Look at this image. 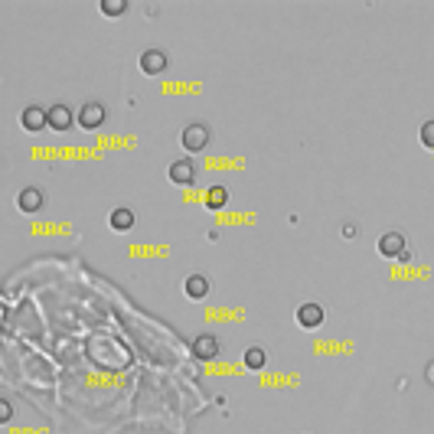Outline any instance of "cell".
I'll list each match as a JSON object with an SVG mask.
<instances>
[{
	"mask_svg": "<svg viewBox=\"0 0 434 434\" xmlns=\"http://www.w3.org/2000/svg\"><path fill=\"white\" fill-rule=\"evenodd\" d=\"M209 141H213V131H209V124H203V121H193V124H187V128L180 131V144L189 153L206 151Z\"/></svg>",
	"mask_w": 434,
	"mask_h": 434,
	"instance_id": "6da1fadb",
	"label": "cell"
},
{
	"mask_svg": "<svg viewBox=\"0 0 434 434\" xmlns=\"http://www.w3.org/2000/svg\"><path fill=\"white\" fill-rule=\"evenodd\" d=\"M105 118H108V108L102 102H86L78 108V128L82 131H98L105 124Z\"/></svg>",
	"mask_w": 434,
	"mask_h": 434,
	"instance_id": "7a4b0ae2",
	"label": "cell"
},
{
	"mask_svg": "<svg viewBox=\"0 0 434 434\" xmlns=\"http://www.w3.org/2000/svg\"><path fill=\"white\" fill-rule=\"evenodd\" d=\"M20 124H23V131H30V134H40V131L49 128V111L40 108V105H26L23 115H20Z\"/></svg>",
	"mask_w": 434,
	"mask_h": 434,
	"instance_id": "3957f363",
	"label": "cell"
},
{
	"mask_svg": "<svg viewBox=\"0 0 434 434\" xmlns=\"http://www.w3.org/2000/svg\"><path fill=\"white\" fill-rule=\"evenodd\" d=\"M167 177H170V183H177V187H189L196 180V167L189 157H180V160L170 163V170H167Z\"/></svg>",
	"mask_w": 434,
	"mask_h": 434,
	"instance_id": "277c9868",
	"label": "cell"
},
{
	"mask_svg": "<svg viewBox=\"0 0 434 434\" xmlns=\"http://www.w3.org/2000/svg\"><path fill=\"white\" fill-rule=\"evenodd\" d=\"M167 52L157 49V46H151V49L141 52V72H147V76H160L163 69H167Z\"/></svg>",
	"mask_w": 434,
	"mask_h": 434,
	"instance_id": "5b68a950",
	"label": "cell"
},
{
	"mask_svg": "<svg viewBox=\"0 0 434 434\" xmlns=\"http://www.w3.org/2000/svg\"><path fill=\"white\" fill-rule=\"evenodd\" d=\"M320 324H324V307L320 304L307 300V304L298 307V327H304V330H317Z\"/></svg>",
	"mask_w": 434,
	"mask_h": 434,
	"instance_id": "8992f818",
	"label": "cell"
},
{
	"mask_svg": "<svg viewBox=\"0 0 434 434\" xmlns=\"http://www.w3.org/2000/svg\"><path fill=\"white\" fill-rule=\"evenodd\" d=\"M379 255L382 258H401L405 255V235L401 232H385L379 239Z\"/></svg>",
	"mask_w": 434,
	"mask_h": 434,
	"instance_id": "52a82bcc",
	"label": "cell"
},
{
	"mask_svg": "<svg viewBox=\"0 0 434 434\" xmlns=\"http://www.w3.org/2000/svg\"><path fill=\"white\" fill-rule=\"evenodd\" d=\"M17 209L20 213H40L43 209V189L40 187H26L17 193Z\"/></svg>",
	"mask_w": 434,
	"mask_h": 434,
	"instance_id": "ba28073f",
	"label": "cell"
},
{
	"mask_svg": "<svg viewBox=\"0 0 434 434\" xmlns=\"http://www.w3.org/2000/svg\"><path fill=\"white\" fill-rule=\"evenodd\" d=\"M209 291H213V284H209V278H203V274H189L187 281H183V294H187L189 300H206Z\"/></svg>",
	"mask_w": 434,
	"mask_h": 434,
	"instance_id": "9c48e42d",
	"label": "cell"
},
{
	"mask_svg": "<svg viewBox=\"0 0 434 434\" xmlns=\"http://www.w3.org/2000/svg\"><path fill=\"white\" fill-rule=\"evenodd\" d=\"M76 121H78L76 111L69 108V105H52V108H49V128L52 131H69Z\"/></svg>",
	"mask_w": 434,
	"mask_h": 434,
	"instance_id": "30bf717a",
	"label": "cell"
},
{
	"mask_svg": "<svg viewBox=\"0 0 434 434\" xmlns=\"http://www.w3.org/2000/svg\"><path fill=\"white\" fill-rule=\"evenodd\" d=\"M134 222H137V216L131 213L128 206H118V209H111V216H108V225L115 232H131L134 229Z\"/></svg>",
	"mask_w": 434,
	"mask_h": 434,
	"instance_id": "8fae6325",
	"label": "cell"
},
{
	"mask_svg": "<svg viewBox=\"0 0 434 434\" xmlns=\"http://www.w3.org/2000/svg\"><path fill=\"white\" fill-rule=\"evenodd\" d=\"M193 353H196V359H216L219 356V340H216L213 333H203V336L193 340Z\"/></svg>",
	"mask_w": 434,
	"mask_h": 434,
	"instance_id": "7c38bea8",
	"label": "cell"
},
{
	"mask_svg": "<svg viewBox=\"0 0 434 434\" xmlns=\"http://www.w3.org/2000/svg\"><path fill=\"white\" fill-rule=\"evenodd\" d=\"M242 363H245L248 369H255V373H258V369L268 366V353H264L262 346H248V349H245V356H242Z\"/></svg>",
	"mask_w": 434,
	"mask_h": 434,
	"instance_id": "4fadbf2b",
	"label": "cell"
},
{
	"mask_svg": "<svg viewBox=\"0 0 434 434\" xmlns=\"http://www.w3.org/2000/svg\"><path fill=\"white\" fill-rule=\"evenodd\" d=\"M225 203H229V189L219 187V183L209 187V193H206V206H209V209H222Z\"/></svg>",
	"mask_w": 434,
	"mask_h": 434,
	"instance_id": "5bb4252c",
	"label": "cell"
},
{
	"mask_svg": "<svg viewBox=\"0 0 434 434\" xmlns=\"http://www.w3.org/2000/svg\"><path fill=\"white\" fill-rule=\"evenodd\" d=\"M98 10H102V17H121V13H128V4L124 0H102Z\"/></svg>",
	"mask_w": 434,
	"mask_h": 434,
	"instance_id": "9a60e30c",
	"label": "cell"
},
{
	"mask_svg": "<svg viewBox=\"0 0 434 434\" xmlns=\"http://www.w3.org/2000/svg\"><path fill=\"white\" fill-rule=\"evenodd\" d=\"M421 144H425L428 151H434V121H425V124H421Z\"/></svg>",
	"mask_w": 434,
	"mask_h": 434,
	"instance_id": "2e32d148",
	"label": "cell"
},
{
	"mask_svg": "<svg viewBox=\"0 0 434 434\" xmlns=\"http://www.w3.org/2000/svg\"><path fill=\"white\" fill-rule=\"evenodd\" d=\"M13 418V405H10V399H0V421H10Z\"/></svg>",
	"mask_w": 434,
	"mask_h": 434,
	"instance_id": "e0dca14e",
	"label": "cell"
},
{
	"mask_svg": "<svg viewBox=\"0 0 434 434\" xmlns=\"http://www.w3.org/2000/svg\"><path fill=\"white\" fill-rule=\"evenodd\" d=\"M425 379L434 385V363H428V369H425Z\"/></svg>",
	"mask_w": 434,
	"mask_h": 434,
	"instance_id": "ac0fdd59",
	"label": "cell"
}]
</instances>
